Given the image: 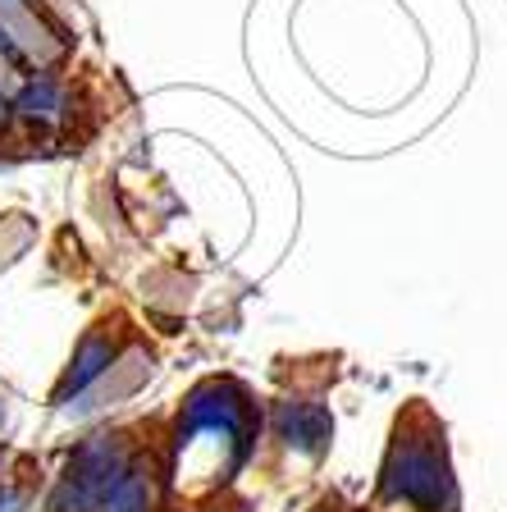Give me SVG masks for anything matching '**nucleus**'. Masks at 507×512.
<instances>
[{
    "label": "nucleus",
    "instance_id": "f257e3e1",
    "mask_svg": "<svg viewBox=\"0 0 507 512\" xmlns=\"http://www.w3.org/2000/svg\"><path fill=\"white\" fill-rule=\"evenodd\" d=\"M128 471H133V462L119 448V439L101 435L92 444H83L74 453V462H69V476L55 490V512H96Z\"/></svg>",
    "mask_w": 507,
    "mask_h": 512
},
{
    "label": "nucleus",
    "instance_id": "f03ea898",
    "mask_svg": "<svg viewBox=\"0 0 507 512\" xmlns=\"http://www.w3.org/2000/svg\"><path fill=\"white\" fill-rule=\"evenodd\" d=\"M0 51L19 55L28 64H46L60 55L55 32L37 19L32 0H0Z\"/></svg>",
    "mask_w": 507,
    "mask_h": 512
},
{
    "label": "nucleus",
    "instance_id": "7ed1b4c3",
    "mask_svg": "<svg viewBox=\"0 0 507 512\" xmlns=\"http://www.w3.org/2000/svg\"><path fill=\"white\" fill-rule=\"evenodd\" d=\"M110 362H115V339H110V334H92V339H83V348H78L74 366L64 371V380H60V389H55V398L64 403L69 394L87 389V384H92L96 375L106 371Z\"/></svg>",
    "mask_w": 507,
    "mask_h": 512
},
{
    "label": "nucleus",
    "instance_id": "20e7f679",
    "mask_svg": "<svg viewBox=\"0 0 507 512\" xmlns=\"http://www.w3.org/2000/svg\"><path fill=\"white\" fill-rule=\"evenodd\" d=\"M69 101H64V87L51 83V78H37V83L23 87L19 96V115L32 119V124H60Z\"/></svg>",
    "mask_w": 507,
    "mask_h": 512
},
{
    "label": "nucleus",
    "instance_id": "39448f33",
    "mask_svg": "<svg viewBox=\"0 0 507 512\" xmlns=\"http://www.w3.org/2000/svg\"><path fill=\"white\" fill-rule=\"evenodd\" d=\"M151 499H156V485H151V476L133 467L115 485V490L106 494V503H101L96 512H151Z\"/></svg>",
    "mask_w": 507,
    "mask_h": 512
},
{
    "label": "nucleus",
    "instance_id": "423d86ee",
    "mask_svg": "<svg viewBox=\"0 0 507 512\" xmlns=\"http://www.w3.org/2000/svg\"><path fill=\"white\" fill-rule=\"evenodd\" d=\"M5 115H10V110H5V101H0V128H5Z\"/></svg>",
    "mask_w": 507,
    "mask_h": 512
}]
</instances>
